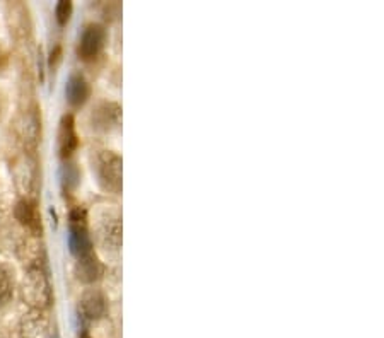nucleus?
I'll return each instance as SVG.
<instances>
[{"label": "nucleus", "instance_id": "f03ea898", "mask_svg": "<svg viewBox=\"0 0 384 338\" xmlns=\"http://www.w3.org/2000/svg\"><path fill=\"white\" fill-rule=\"evenodd\" d=\"M68 248L77 260L92 253V241L88 229V215L84 209H73L68 215Z\"/></svg>", "mask_w": 384, "mask_h": 338}, {"label": "nucleus", "instance_id": "9b49d317", "mask_svg": "<svg viewBox=\"0 0 384 338\" xmlns=\"http://www.w3.org/2000/svg\"><path fill=\"white\" fill-rule=\"evenodd\" d=\"M14 214H16V219H18L23 226L30 227V229H32V231H38V229L42 231L38 214H36L35 205H32L31 202H28V200L19 202L18 205H16Z\"/></svg>", "mask_w": 384, "mask_h": 338}, {"label": "nucleus", "instance_id": "20e7f679", "mask_svg": "<svg viewBox=\"0 0 384 338\" xmlns=\"http://www.w3.org/2000/svg\"><path fill=\"white\" fill-rule=\"evenodd\" d=\"M26 294L32 301V304L38 306H47L50 303V287H48V280L40 267H32L28 272V284L24 289Z\"/></svg>", "mask_w": 384, "mask_h": 338}, {"label": "nucleus", "instance_id": "7ed1b4c3", "mask_svg": "<svg viewBox=\"0 0 384 338\" xmlns=\"http://www.w3.org/2000/svg\"><path fill=\"white\" fill-rule=\"evenodd\" d=\"M106 42V31L100 24H89L80 36L77 53L83 60H92L100 55Z\"/></svg>", "mask_w": 384, "mask_h": 338}, {"label": "nucleus", "instance_id": "39448f33", "mask_svg": "<svg viewBox=\"0 0 384 338\" xmlns=\"http://www.w3.org/2000/svg\"><path fill=\"white\" fill-rule=\"evenodd\" d=\"M121 121V109L120 106L114 103H103L96 108L92 113V127L103 132H109V130L120 127Z\"/></svg>", "mask_w": 384, "mask_h": 338}, {"label": "nucleus", "instance_id": "423d86ee", "mask_svg": "<svg viewBox=\"0 0 384 338\" xmlns=\"http://www.w3.org/2000/svg\"><path fill=\"white\" fill-rule=\"evenodd\" d=\"M79 313L85 320H100L106 313V299L100 291L84 292L79 303Z\"/></svg>", "mask_w": 384, "mask_h": 338}, {"label": "nucleus", "instance_id": "f257e3e1", "mask_svg": "<svg viewBox=\"0 0 384 338\" xmlns=\"http://www.w3.org/2000/svg\"><path fill=\"white\" fill-rule=\"evenodd\" d=\"M97 183L104 191L118 195L121 191V157L112 150H103L92 164Z\"/></svg>", "mask_w": 384, "mask_h": 338}, {"label": "nucleus", "instance_id": "0eeeda50", "mask_svg": "<svg viewBox=\"0 0 384 338\" xmlns=\"http://www.w3.org/2000/svg\"><path fill=\"white\" fill-rule=\"evenodd\" d=\"M91 89H89L88 80L80 74H72L68 77L67 85H65V97H67L71 106H83L89 99Z\"/></svg>", "mask_w": 384, "mask_h": 338}, {"label": "nucleus", "instance_id": "f8f14e48", "mask_svg": "<svg viewBox=\"0 0 384 338\" xmlns=\"http://www.w3.org/2000/svg\"><path fill=\"white\" fill-rule=\"evenodd\" d=\"M14 296V277L9 267L0 263V308L7 306Z\"/></svg>", "mask_w": 384, "mask_h": 338}, {"label": "nucleus", "instance_id": "1a4fd4ad", "mask_svg": "<svg viewBox=\"0 0 384 338\" xmlns=\"http://www.w3.org/2000/svg\"><path fill=\"white\" fill-rule=\"evenodd\" d=\"M100 238L101 244L104 248H109V250L118 251L120 250L121 244V224H120V217H106L103 224L100 226Z\"/></svg>", "mask_w": 384, "mask_h": 338}, {"label": "nucleus", "instance_id": "9d476101", "mask_svg": "<svg viewBox=\"0 0 384 338\" xmlns=\"http://www.w3.org/2000/svg\"><path fill=\"white\" fill-rule=\"evenodd\" d=\"M76 274L77 279L84 284H92L100 279L101 274H103V267H101L100 260L96 258V255L91 253L84 258L77 260L76 265Z\"/></svg>", "mask_w": 384, "mask_h": 338}, {"label": "nucleus", "instance_id": "ddd939ff", "mask_svg": "<svg viewBox=\"0 0 384 338\" xmlns=\"http://www.w3.org/2000/svg\"><path fill=\"white\" fill-rule=\"evenodd\" d=\"M73 6L71 0H60L55 7V18L59 21L60 26H65L68 21H71Z\"/></svg>", "mask_w": 384, "mask_h": 338}, {"label": "nucleus", "instance_id": "6e6552de", "mask_svg": "<svg viewBox=\"0 0 384 338\" xmlns=\"http://www.w3.org/2000/svg\"><path fill=\"white\" fill-rule=\"evenodd\" d=\"M59 144H60V156L71 157L73 150L79 145L76 133V121H73L72 115H65L60 123V133H59Z\"/></svg>", "mask_w": 384, "mask_h": 338}, {"label": "nucleus", "instance_id": "dca6fc26", "mask_svg": "<svg viewBox=\"0 0 384 338\" xmlns=\"http://www.w3.org/2000/svg\"><path fill=\"white\" fill-rule=\"evenodd\" d=\"M0 338H4V337H2V332H0Z\"/></svg>", "mask_w": 384, "mask_h": 338}, {"label": "nucleus", "instance_id": "4468645a", "mask_svg": "<svg viewBox=\"0 0 384 338\" xmlns=\"http://www.w3.org/2000/svg\"><path fill=\"white\" fill-rule=\"evenodd\" d=\"M79 181V173H77L76 166L73 164H65L62 169V185L65 190H72L73 186Z\"/></svg>", "mask_w": 384, "mask_h": 338}, {"label": "nucleus", "instance_id": "2eb2a0df", "mask_svg": "<svg viewBox=\"0 0 384 338\" xmlns=\"http://www.w3.org/2000/svg\"><path fill=\"white\" fill-rule=\"evenodd\" d=\"M83 338H91V337H88V335H84V337H83Z\"/></svg>", "mask_w": 384, "mask_h": 338}]
</instances>
